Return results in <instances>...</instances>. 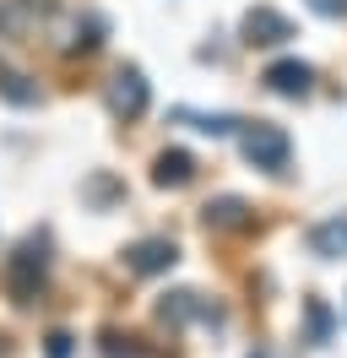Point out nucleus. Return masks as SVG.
Segmentation results:
<instances>
[{
  "label": "nucleus",
  "mask_w": 347,
  "mask_h": 358,
  "mask_svg": "<svg viewBox=\"0 0 347 358\" xmlns=\"http://www.w3.org/2000/svg\"><path fill=\"white\" fill-rule=\"evenodd\" d=\"M49 282V234H27L17 245V255L6 261V293L17 304H33Z\"/></svg>",
  "instance_id": "nucleus-1"
},
{
  "label": "nucleus",
  "mask_w": 347,
  "mask_h": 358,
  "mask_svg": "<svg viewBox=\"0 0 347 358\" xmlns=\"http://www.w3.org/2000/svg\"><path fill=\"white\" fill-rule=\"evenodd\" d=\"M244 157L255 163V169H266V174H282L288 169V157H293V141H288V131L282 125H266V120H255V125H244Z\"/></svg>",
  "instance_id": "nucleus-2"
},
{
  "label": "nucleus",
  "mask_w": 347,
  "mask_h": 358,
  "mask_svg": "<svg viewBox=\"0 0 347 358\" xmlns=\"http://www.w3.org/2000/svg\"><path fill=\"white\" fill-rule=\"evenodd\" d=\"M147 103H152V92H147L141 66H120L114 82H108V109H114V120H141Z\"/></svg>",
  "instance_id": "nucleus-3"
},
{
  "label": "nucleus",
  "mask_w": 347,
  "mask_h": 358,
  "mask_svg": "<svg viewBox=\"0 0 347 358\" xmlns=\"http://www.w3.org/2000/svg\"><path fill=\"white\" fill-rule=\"evenodd\" d=\"M239 33H244V44H250V49H277V44L293 38V22H288L282 11H271V6H250L244 22H239Z\"/></svg>",
  "instance_id": "nucleus-4"
},
{
  "label": "nucleus",
  "mask_w": 347,
  "mask_h": 358,
  "mask_svg": "<svg viewBox=\"0 0 347 358\" xmlns=\"http://www.w3.org/2000/svg\"><path fill=\"white\" fill-rule=\"evenodd\" d=\"M55 17V6L43 0H0V38H33Z\"/></svg>",
  "instance_id": "nucleus-5"
},
{
  "label": "nucleus",
  "mask_w": 347,
  "mask_h": 358,
  "mask_svg": "<svg viewBox=\"0 0 347 358\" xmlns=\"http://www.w3.org/2000/svg\"><path fill=\"white\" fill-rule=\"evenodd\" d=\"M260 82L277 92V98H309V87H315V71L304 66V60H271Z\"/></svg>",
  "instance_id": "nucleus-6"
},
{
  "label": "nucleus",
  "mask_w": 347,
  "mask_h": 358,
  "mask_svg": "<svg viewBox=\"0 0 347 358\" xmlns=\"http://www.w3.org/2000/svg\"><path fill=\"white\" fill-rule=\"evenodd\" d=\"M174 261H179V245H174V239H141V245L125 250V266L136 271V277H157V271H169Z\"/></svg>",
  "instance_id": "nucleus-7"
},
{
  "label": "nucleus",
  "mask_w": 347,
  "mask_h": 358,
  "mask_svg": "<svg viewBox=\"0 0 347 358\" xmlns=\"http://www.w3.org/2000/svg\"><path fill=\"white\" fill-rule=\"evenodd\" d=\"M195 179V157L185 147H169V152L152 157V185L157 190H179V185H190Z\"/></svg>",
  "instance_id": "nucleus-8"
},
{
  "label": "nucleus",
  "mask_w": 347,
  "mask_h": 358,
  "mask_svg": "<svg viewBox=\"0 0 347 358\" xmlns=\"http://www.w3.org/2000/svg\"><path fill=\"white\" fill-rule=\"evenodd\" d=\"M309 255H320V261L347 255V217H325V223L309 228Z\"/></svg>",
  "instance_id": "nucleus-9"
},
{
  "label": "nucleus",
  "mask_w": 347,
  "mask_h": 358,
  "mask_svg": "<svg viewBox=\"0 0 347 358\" xmlns=\"http://www.w3.org/2000/svg\"><path fill=\"white\" fill-rule=\"evenodd\" d=\"M201 223L206 228H250V206L239 196H217V201L201 206Z\"/></svg>",
  "instance_id": "nucleus-10"
},
{
  "label": "nucleus",
  "mask_w": 347,
  "mask_h": 358,
  "mask_svg": "<svg viewBox=\"0 0 347 358\" xmlns=\"http://www.w3.org/2000/svg\"><path fill=\"white\" fill-rule=\"evenodd\" d=\"M108 22L98 17V11H82V17H71V38H65V49H82V55H92V49L104 44Z\"/></svg>",
  "instance_id": "nucleus-11"
},
{
  "label": "nucleus",
  "mask_w": 347,
  "mask_h": 358,
  "mask_svg": "<svg viewBox=\"0 0 347 358\" xmlns=\"http://www.w3.org/2000/svg\"><path fill=\"white\" fill-rule=\"evenodd\" d=\"M0 98H6V103H17V109H33L43 92H38V82H33V76H22V71L0 66Z\"/></svg>",
  "instance_id": "nucleus-12"
},
{
  "label": "nucleus",
  "mask_w": 347,
  "mask_h": 358,
  "mask_svg": "<svg viewBox=\"0 0 347 358\" xmlns=\"http://www.w3.org/2000/svg\"><path fill=\"white\" fill-rule=\"evenodd\" d=\"M174 120L179 125H195V131H206V136H234L244 120L239 114H195V109H174Z\"/></svg>",
  "instance_id": "nucleus-13"
},
{
  "label": "nucleus",
  "mask_w": 347,
  "mask_h": 358,
  "mask_svg": "<svg viewBox=\"0 0 347 358\" xmlns=\"http://www.w3.org/2000/svg\"><path fill=\"white\" fill-rule=\"evenodd\" d=\"M98 353H104V358H147V348H136V342L120 336V331H104V336H98Z\"/></svg>",
  "instance_id": "nucleus-14"
},
{
  "label": "nucleus",
  "mask_w": 347,
  "mask_h": 358,
  "mask_svg": "<svg viewBox=\"0 0 347 358\" xmlns=\"http://www.w3.org/2000/svg\"><path fill=\"white\" fill-rule=\"evenodd\" d=\"M304 315H309V342H331V310H325V299H309Z\"/></svg>",
  "instance_id": "nucleus-15"
},
{
  "label": "nucleus",
  "mask_w": 347,
  "mask_h": 358,
  "mask_svg": "<svg viewBox=\"0 0 347 358\" xmlns=\"http://www.w3.org/2000/svg\"><path fill=\"white\" fill-rule=\"evenodd\" d=\"M43 353H49V358H71V353H76V336H71V331H49V336H43Z\"/></svg>",
  "instance_id": "nucleus-16"
},
{
  "label": "nucleus",
  "mask_w": 347,
  "mask_h": 358,
  "mask_svg": "<svg viewBox=\"0 0 347 358\" xmlns=\"http://www.w3.org/2000/svg\"><path fill=\"white\" fill-rule=\"evenodd\" d=\"M315 17H347V0H304Z\"/></svg>",
  "instance_id": "nucleus-17"
},
{
  "label": "nucleus",
  "mask_w": 347,
  "mask_h": 358,
  "mask_svg": "<svg viewBox=\"0 0 347 358\" xmlns=\"http://www.w3.org/2000/svg\"><path fill=\"white\" fill-rule=\"evenodd\" d=\"M250 358H277V353H271V348H255V353H250Z\"/></svg>",
  "instance_id": "nucleus-18"
}]
</instances>
